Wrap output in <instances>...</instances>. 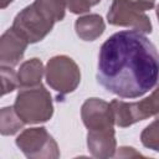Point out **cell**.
<instances>
[{
	"label": "cell",
	"mask_w": 159,
	"mask_h": 159,
	"mask_svg": "<svg viewBox=\"0 0 159 159\" xmlns=\"http://www.w3.org/2000/svg\"><path fill=\"white\" fill-rule=\"evenodd\" d=\"M159 81V52L143 32L119 31L99 48L97 82L120 98H138Z\"/></svg>",
	"instance_id": "cell-1"
},
{
	"label": "cell",
	"mask_w": 159,
	"mask_h": 159,
	"mask_svg": "<svg viewBox=\"0 0 159 159\" xmlns=\"http://www.w3.org/2000/svg\"><path fill=\"white\" fill-rule=\"evenodd\" d=\"M14 108L26 124L47 122L53 114L52 97L42 84L22 87L16 94Z\"/></svg>",
	"instance_id": "cell-2"
},
{
	"label": "cell",
	"mask_w": 159,
	"mask_h": 159,
	"mask_svg": "<svg viewBox=\"0 0 159 159\" xmlns=\"http://www.w3.org/2000/svg\"><path fill=\"white\" fill-rule=\"evenodd\" d=\"M155 6V0H113L107 14V21L113 26L132 27L143 34L153 30L145 11Z\"/></svg>",
	"instance_id": "cell-3"
},
{
	"label": "cell",
	"mask_w": 159,
	"mask_h": 159,
	"mask_svg": "<svg viewBox=\"0 0 159 159\" xmlns=\"http://www.w3.org/2000/svg\"><path fill=\"white\" fill-rule=\"evenodd\" d=\"M111 107L114 114V122L118 127L125 128L137 122L155 116L159 118V86L148 97L138 102H124L113 99Z\"/></svg>",
	"instance_id": "cell-4"
},
{
	"label": "cell",
	"mask_w": 159,
	"mask_h": 159,
	"mask_svg": "<svg viewBox=\"0 0 159 159\" xmlns=\"http://www.w3.org/2000/svg\"><path fill=\"white\" fill-rule=\"evenodd\" d=\"M47 84L60 94L73 92L81 82L78 65L66 55H57L48 60L45 68Z\"/></svg>",
	"instance_id": "cell-5"
},
{
	"label": "cell",
	"mask_w": 159,
	"mask_h": 159,
	"mask_svg": "<svg viewBox=\"0 0 159 159\" xmlns=\"http://www.w3.org/2000/svg\"><path fill=\"white\" fill-rule=\"evenodd\" d=\"M56 22L52 19H50L40 7L35 5V2H32L15 16L11 27L29 43H36L51 32Z\"/></svg>",
	"instance_id": "cell-6"
},
{
	"label": "cell",
	"mask_w": 159,
	"mask_h": 159,
	"mask_svg": "<svg viewBox=\"0 0 159 159\" xmlns=\"http://www.w3.org/2000/svg\"><path fill=\"white\" fill-rule=\"evenodd\" d=\"M17 148L30 159H57L60 149L53 137L43 127L22 130L15 140Z\"/></svg>",
	"instance_id": "cell-7"
},
{
	"label": "cell",
	"mask_w": 159,
	"mask_h": 159,
	"mask_svg": "<svg viewBox=\"0 0 159 159\" xmlns=\"http://www.w3.org/2000/svg\"><path fill=\"white\" fill-rule=\"evenodd\" d=\"M81 118L88 130L113 128L116 124L111 103L101 98H88L81 107Z\"/></svg>",
	"instance_id": "cell-8"
},
{
	"label": "cell",
	"mask_w": 159,
	"mask_h": 159,
	"mask_svg": "<svg viewBox=\"0 0 159 159\" xmlns=\"http://www.w3.org/2000/svg\"><path fill=\"white\" fill-rule=\"evenodd\" d=\"M29 42L12 27L7 29L0 39V66L14 67L24 57Z\"/></svg>",
	"instance_id": "cell-9"
},
{
	"label": "cell",
	"mask_w": 159,
	"mask_h": 159,
	"mask_svg": "<svg viewBox=\"0 0 159 159\" xmlns=\"http://www.w3.org/2000/svg\"><path fill=\"white\" fill-rule=\"evenodd\" d=\"M87 148L92 157L98 159H107L116 155L117 140L113 128L88 130L87 133Z\"/></svg>",
	"instance_id": "cell-10"
},
{
	"label": "cell",
	"mask_w": 159,
	"mask_h": 159,
	"mask_svg": "<svg viewBox=\"0 0 159 159\" xmlns=\"http://www.w3.org/2000/svg\"><path fill=\"white\" fill-rule=\"evenodd\" d=\"M75 30L77 36L83 41H94L106 30V24L101 15L88 14L80 16L75 22Z\"/></svg>",
	"instance_id": "cell-11"
},
{
	"label": "cell",
	"mask_w": 159,
	"mask_h": 159,
	"mask_svg": "<svg viewBox=\"0 0 159 159\" xmlns=\"http://www.w3.org/2000/svg\"><path fill=\"white\" fill-rule=\"evenodd\" d=\"M45 73L43 63L40 58L34 57L21 63L17 71L19 86L22 87H34L41 84L42 76Z\"/></svg>",
	"instance_id": "cell-12"
},
{
	"label": "cell",
	"mask_w": 159,
	"mask_h": 159,
	"mask_svg": "<svg viewBox=\"0 0 159 159\" xmlns=\"http://www.w3.org/2000/svg\"><path fill=\"white\" fill-rule=\"evenodd\" d=\"M26 123L19 117L14 106L4 107L0 111V133L1 135L16 134Z\"/></svg>",
	"instance_id": "cell-13"
},
{
	"label": "cell",
	"mask_w": 159,
	"mask_h": 159,
	"mask_svg": "<svg viewBox=\"0 0 159 159\" xmlns=\"http://www.w3.org/2000/svg\"><path fill=\"white\" fill-rule=\"evenodd\" d=\"M142 144L154 152H159V118L147 125L140 134Z\"/></svg>",
	"instance_id": "cell-14"
},
{
	"label": "cell",
	"mask_w": 159,
	"mask_h": 159,
	"mask_svg": "<svg viewBox=\"0 0 159 159\" xmlns=\"http://www.w3.org/2000/svg\"><path fill=\"white\" fill-rule=\"evenodd\" d=\"M0 75H1V96H5L10 92H12L19 86L17 73L12 70V67L1 66L0 67Z\"/></svg>",
	"instance_id": "cell-15"
},
{
	"label": "cell",
	"mask_w": 159,
	"mask_h": 159,
	"mask_svg": "<svg viewBox=\"0 0 159 159\" xmlns=\"http://www.w3.org/2000/svg\"><path fill=\"white\" fill-rule=\"evenodd\" d=\"M66 2H67V10L77 15L89 11V9L92 7L88 0H66Z\"/></svg>",
	"instance_id": "cell-16"
},
{
	"label": "cell",
	"mask_w": 159,
	"mask_h": 159,
	"mask_svg": "<svg viewBox=\"0 0 159 159\" xmlns=\"http://www.w3.org/2000/svg\"><path fill=\"white\" fill-rule=\"evenodd\" d=\"M119 149L124 150L125 153L118 152V154H116V157H142V154L138 153V152H135L134 148H132V147H122Z\"/></svg>",
	"instance_id": "cell-17"
},
{
	"label": "cell",
	"mask_w": 159,
	"mask_h": 159,
	"mask_svg": "<svg viewBox=\"0 0 159 159\" xmlns=\"http://www.w3.org/2000/svg\"><path fill=\"white\" fill-rule=\"evenodd\" d=\"M14 0H0V7L1 9H5L6 6H9Z\"/></svg>",
	"instance_id": "cell-18"
},
{
	"label": "cell",
	"mask_w": 159,
	"mask_h": 159,
	"mask_svg": "<svg viewBox=\"0 0 159 159\" xmlns=\"http://www.w3.org/2000/svg\"><path fill=\"white\" fill-rule=\"evenodd\" d=\"M88 1H89V4L93 6V5H97V4H98L101 0H88Z\"/></svg>",
	"instance_id": "cell-19"
},
{
	"label": "cell",
	"mask_w": 159,
	"mask_h": 159,
	"mask_svg": "<svg viewBox=\"0 0 159 159\" xmlns=\"http://www.w3.org/2000/svg\"><path fill=\"white\" fill-rule=\"evenodd\" d=\"M155 14H157V17H158V21H159V4L157 5V10H155Z\"/></svg>",
	"instance_id": "cell-20"
}]
</instances>
